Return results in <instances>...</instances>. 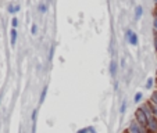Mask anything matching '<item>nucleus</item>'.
<instances>
[{
    "mask_svg": "<svg viewBox=\"0 0 157 133\" xmlns=\"http://www.w3.org/2000/svg\"><path fill=\"white\" fill-rule=\"evenodd\" d=\"M136 118H138V121H139L142 125H147V118H146L145 113H143V109H138Z\"/></svg>",
    "mask_w": 157,
    "mask_h": 133,
    "instance_id": "obj_1",
    "label": "nucleus"
},
{
    "mask_svg": "<svg viewBox=\"0 0 157 133\" xmlns=\"http://www.w3.org/2000/svg\"><path fill=\"white\" fill-rule=\"evenodd\" d=\"M15 36H17V33H15V31H13L11 32V38H13V43L15 42Z\"/></svg>",
    "mask_w": 157,
    "mask_h": 133,
    "instance_id": "obj_9",
    "label": "nucleus"
},
{
    "mask_svg": "<svg viewBox=\"0 0 157 133\" xmlns=\"http://www.w3.org/2000/svg\"><path fill=\"white\" fill-rule=\"evenodd\" d=\"M154 43H156V50H157V38H156V42H154Z\"/></svg>",
    "mask_w": 157,
    "mask_h": 133,
    "instance_id": "obj_14",
    "label": "nucleus"
},
{
    "mask_svg": "<svg viewBox=\"0 0 157 133\" xmlns=\"http://www.w3.org/2000/svg\"><path fill=\"white\" fill-rule=\"evenodd\" d=\"M154 114H156V115H157V109H154Z\"/></svg>",
    "mask_w": 157,
    "mask_h": 133,
    "instance_id": "obj_16",
    "label": "nucleus"
},
{
    "mask_svg": "<svg viewBox=\"0 0 157 133\" xmlns=\"http://www.w3.org/2000/svg\"><path fill=\"white\" fill-rule=\"evenodd\" d=\"M150 127L153 130H156L157 129V124H154V121H150Z\"/></svg>",
    "mask_w": 157,
    "mask_h": 133,
    "instance_id": "obj_7",
    "label": "nucleus"
},
{
    "mask_svg": "<svg viewBox=\"0 0 157 133\" xmlns=\"http://www.w3.org/2000/svg\"><path fill=\"white\" fill-rule=\"evenodd\" d=\"M140 14H142V7L138 6V7H136V17L139 18V17H140Z\"/></svg>",
    "mask_w": 157,
    "mask_h": 133,
    "instance_id": "obj_6",
    "label": "nucleus"
},
{
    "mask_svg": "<svg viewBox=\"0 0 157 133\" xmlns=\"http://www.w3.org/2000/svg\"><path fill=\"white\" fill-rule=\"evenodd\" d=\"M128 39H129V42H131V44H133V46H136L138 44V39H136V35L132 32V31H128Z\"/></svg>",
    "mask_w": 157,
    "mask_h": 133,
    "instance_id": "obj_2",
    "label": "nucleus"
},
{
    "mask_svg": "<svg viewBox=\"0 0 157 133\" xmlns=\"http://www.w3.org/2000/svg\"><path fill=\"white\" fill-rule=\"evenodd\" d=\"M151 98H153V101L157 104V93H154V94H153V97H151Z\"/></svg>",
    "mask_w": 157,
    "mask_h": 133,
    "instance_id": "obj_11",
    "label": "nucleus"
},
{
    "mask_svg": "<svg viewBox=\"0 0 157 133\" xmlns=\"http://www.w3.org/2000/svg\"><path fill=\"white\" fill-rule=\"evenodd\" d=\"M140 97H142V94H140V93H136V96H135V101H140Z\"/></svg>",
    "mask_w": 157,
    "mask_h": 133,
    "instance_id": "obj_8",
    "label": "nucleus"
},
{
    "mask_svg": "<svg viewBox=\"0 0 157 133\" xmlns=\"http://www.w3.org/2000/svg\"><path fill=\"white\" fill-rule=\"evenodd\" d=\"M154 27H156V28H157V21H156V22H154Z\"/></svg>",
    "mask_w": 157,
    "mask_h": 133,
    "instance_id": "obj_15",
    "label": "nucleus"
},
{
    "mask_svg": "<svg viewBox=\"0 0 157 133\" xmlns=\"http://www.w3.org/2000/svg\"><path fill=\"white\" fill-rule=\"evenodd\" d=\"M32 33H36V27H35V25L32 27Z\"/></svg>",
    "mask_w": 157,
    "mask_h": 133,
    "instance_id": "obj_13",
    "label": "nucleus"
},
{
    "mask_svg": "<svg viewBox=\"0 0 157 133\" xmlns=\"http://www.w3.org/2000/svg\"><path fill=\"white\" fill-rule=\"evenodd\" d=\"M46 92H48V87L43 89V92H42V96H40V103H43L44 101V97H46Z\"/></svg>",
    "mask_w": 157,
    "mask_h": 133,
    "instance_id": "obj_4",
    "label": "nucleus"
},
{
    "mask_svg": "<svg viewBox=\"0 0 157 133\" xmlns=\"http://www.w3.org/2000/svg\"><path fill=\"white\" fill-rule=\"evenodd\" d=\"M39 9H40V11H42V13H44V11H46V7H44L43 4H40V6H39Z\"/></svg>",
    "mask_w": 157,
    "mask_h": 133,
    "instance_id": "obj_10",
    "label": "nucleus"
},
{
    "mask_svg": "<svg viewBox=\"0 0 157 133\" xmlns=\"http://www.w3.org/2000/svg\"><path fill=\"white\" fill-rule=\"evenodd\" d=\"M110 71H111V74H116V64L114 62H111V65H110Z\"/></svg>",
    "mask_w": 157,
    "mask_h": 133,
    "instance_id": "obj_5",
    "label": "nucleus"
},
{
    "mask_svg": "<svg viewBox=\"0 0 157 133\" xmlns=\"http://www.w3.org/2000/svg\"><path fill=\"white\" fill-rule=\"evenodd\" d=\"M151 83H153V80H151V79H149V80H147V85H146V86H147V87H150V86H151Z\"/></svg>",
    "mask_w": 157,
    "mask_h": 133,
    "instance_id": "obj_12",
    "label": "nucleus"
},
{
    "mask_svg": "<svg viewBox=\"0 0 157 133\" xmlns=\"http://www.w3.org/2000/svg\"><path fill=\"white\" fill-rule=\"evenodd\" d=\"M129 132H131V133H142V130L138 127L136 124H131V125H129Z\"/></svg>",
    "mask_w": 157,
    "mask_h": 133,
    "instance_id": "obj_3",
    "label": "nucleus"
}]
</instances>
